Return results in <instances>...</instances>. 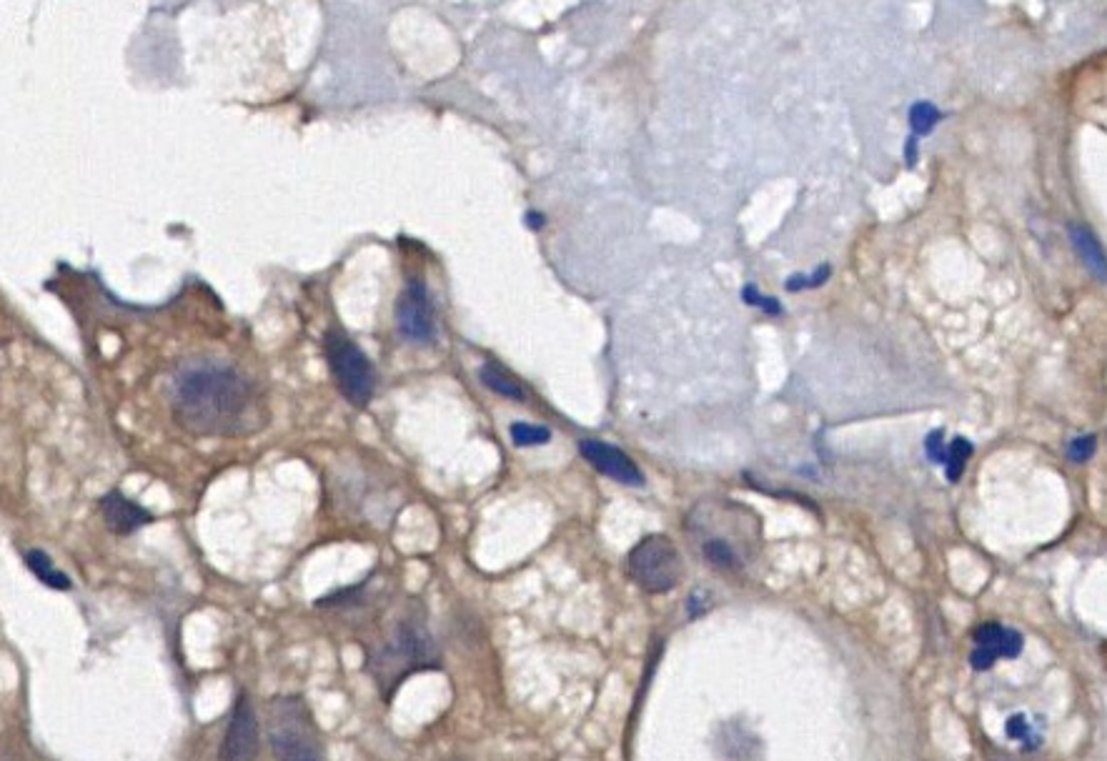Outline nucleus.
Segmentation results:
<instances>
[{
	"instance_id": "20e7f679",
	"label": "nucleus",
	"mask_w": 1107,
	"mask_h": 761,
	"mask_svg": "<svg viewBox=\"0 0 1107 761\" xmlns=\"http://www.w3.org/2000/svg\"><path fill=\"white\" fill-rule=\"evenodd\" d=\"M324 348L341 396L356 409H366L376 391V368L371 358L341 331L326 333Z\"/></svg>"
},
{
	"instance_id": "1a4fd4ad",
	"label": "nucleus",
	"mask_w": 1107,
	"mask_h": 761,
	"mask_svg": "<svg viewBox=\"0 0 1107 761\" xmlns=\"http://www.w3.org/2000/svg\"><path fill=\"white\" fill-rule=\"evenodd\" d=\"M579 451H582V456L594 466V469L602 471V474L609 476V479L627 486H644L642 471H639L637 464H634L622 449H617V446H609L597 439H584L582 444H579Z\"/></svg>"
},
{
	"instance_id": "b1692460",
	"label": "nucleus",
	"mask_w": 1107,
	"mask_h": 761,
	"mask_svg": "<svg viewBox=\"0 0 1107 761\" xmlns=\"http://www.w3.org/2000/svg\"><path fill=\"white\" fill-rule=\"evenodd\" d=\"M459 761H464V759H459Z\"/></svg>"
},
{
	"instance_id": "f8f14e48",
	"label": "nucleus",
	"mask_w": 1107,
	"mask_h": 761,
	"mask_svg": "<svg viewBox=\"0 0 1107 761\" xmlns=\"http://www.w3.org/2000/svg\"><path fill=\"white\" fill-rule=\"evenodd\" d=\"M26 566L33 571V574H36L38 581H43V584L51 586V589H56V591H71L73 589V581L68 579L66 571L58 569V566L53 564V559L46 554V551H41V549L26 551Z\"/></svg>"
},
{
	"instance_id": "9d476101",
	"label": "nucleus",
	"mask_w": 1107,
	"mask_h": 761,
	"mask_svg": "<svg viewBox=\"0 0 1107 761\" xmlns=\"http://www.w3.org/2000/svg\"><path fill=\"white\" fill-rule=\"evenodd\" d=\"M101 514L106 521L108 529L116 536H128L133 531H138L141 526L151 524L153 516L151 511H146L143 506H138L136 501L126 499L121 491H111L101 499Z\"/></svg>"
},
{
	"instance_id": "dca6fc26",
	"label": "nucleus",
	"mask_w": 1107,
	"mask_h": 761,
	"mask_svg": "<svg viewBox=\"0 0 1107 761\" xmlns=\"http://www.w3.org/2000/svg\"><path fill=\"white\" fill-rule=\"evenodd\" d=\"M942 113L937 111V106H932V103L927 101H920L915 103V106L910 108V126L912 131H915V136H927V133H932V128L940 123Z\"/></svg>"
},
{
	"instance_id": "f3484780",
	"label": "nucleus",
	"mask_w": 1107,
	"mask_h": 761,
	"mask_svg": "<svg viewBox=\"0 0 1107 761\" xmlns=\"http://www.w3.org/2000/svg\"><path fill=\"white\" fill-rule=\"evenodd\" d=\"M511 441H514L516 446H544L549 444L551 439V431L546 429V426H534V424H524V421H519V424H511Z\"/></svg>"
},
{
	"instance_id": "423d86ee",
	"label": "nucleus",
	"mask_w": 1107,
	"mask_h": 761,
	"mask_svg": "<svg viewBox=\"0 0 1107 761\" xmlns=\"http://www.w3.org/2000/svg\"><path fill=\"white\" fill-rule=\"evenodd\" d=\"M258 751H261V726H258L251 696L241 691L233 701L231 719H228L226 734L218 749V761H256Z\"/></svg>"
},
{
	"instance_id": "2eb2a0df",
	"label": "nucleus",
	"mask_w": 1107,
	"mask_h": 761,
	"mask_svg": "<svg viewBox=\"0 0 1107 761\" xmlns=\"http://www.w3.org/2000/svg\"><path fill=\"white\" fill-rule=\"evenodd\" d=\"M972 456V444L967 439H962V436H957V439H952V444L947 446V461H945V471H947V479L950 481H960L962 471H965L967 461H970Z\"/></svg>"
},
{
	"instance_id": "6e6552de",
	"label": "nucleus",
	"mask_w": 1107,
	"mask_h": 761,
	"mask_svg": "<svg viewBox=\"0 0 1107 761\" xmlns=\"http://www.w3.org/2000/svg\"><path fill=\"white\" fill-rule=\"evenodd\" d=\"M1022 651V636L1020 631L1007 629L1002 624H982L975 631V651H972L970 661L975 669L985 671L990 666H995L997 659H1015Z\"/></svg>"
},
{
	"instance_id": "39448f33",
	"label": "nucleus",
	"mask_w": 1107,
	"mask_h": 761,
	"mask_svg": "<svg viewBox=\"0 0 1107 761\" xmlns=\"http://www.w3.org/2000/svg\"><path fill=\"white\" fill-rule=\"evenodd\" d=\"M629 574L649 594H667L684 579L682 554L667 536L652 534L629 551Z\"/></svg>"
},
{
	"instance_id": "412c9836",
	"label": "nucleus",
	"mask_w": 1107,
	"mask_h": 761,
	"mask_svg": "<svg viewBox=\"0 0 1107 761\" xmlns=\"http://www.w3.org/2000/svg\"><path fill=\"white\" fill-rule=\"evenodd\" d=\"M925 451H927V456H930V461H935V464H945V461H947V446H945V441H942V431H932V434L927 436Z\"/></svg>"
},
{
	"instance_id": "f03ea898",
	"label": "nucleus",
	"mask_w": 1107,
	"mask_h": 761,
	"mask_svg": "<svg viewBox=\"0 0 1107 761\" xmlns=\"http://www.w3.org/2000/svg\"><path fill=\"white\" fill-rule=\"evenodd\" d=\"M366 674L374 679L381 699L391 701L411 674L439 669V649L429 634L421 609H406L396 616L386 631L371 634L364 641Z\"/></svg>"
},
{
	"instance_id": "7ed1b4c3",
	"label": "nucleus",
	"mask_w": 1107,
	"mask_h": 761,
	"mask_svg": "<svg viewBox=\"0 0 1107 761\" xmlns=\"http://www.w3.org/2000/svg\"><path fill=\"white\" fill-rule=\"evenodd\" d=\"M268 739L276 761H329L314 714L299 694L268 701Z\"/></svg>"
},
{
	"instance_id": "4468645a",
	"label": "nucleus",
	"mask_w": 1107,
	"mask_h": 761,
	"mask_svg": "<svg viewBox=\"0 0 1107 761\" xmlns=\"http://www.w3.org/2000/svg\"><path fill=\"white\" fill-rule=\"evenodd\" d=\"M702 551H704V559H707L712 566H717V569L732 571V569H737V566H739V556H737V551L732 549V544H729V541L709 539V541H704Z\"/></svg>"
},
{
	"instance_id": "aec40b11",
	"label": "nucleus",
	"mask_w": 1107,
	"mask_h": 761,
	"mask_svg": "<svg viewBox=\"0 0 1107 761\" xmlns=\"http://www.w3.org/2000/svg\"><path fill=\"white\" fill-rule=\"evenodd\" d=\"M742 296H744V301H747V303H749V306H759V308H764V311H767V313H772V316H777V313H779V311H782V308H779V303H777V301H774V298H767V296H762V293H759V291H757V286H747V288H744V293H742Z\"/></svg>"
},
{
	"instance_id": "9b49d317",
	"label": "nucleus",
	"mask_w": 1107,
	"mask_h": 761,
	"mask_svg": "<svg viewBox=\"0 0 1107 761\" xmlns=\"http://www.w3.org/2000/svg\"><path fill=\"white\" fill-rule=\"evenodd\" d=\"M1070 238L1072 246H1075L1077 256L1082 258V263L1087 266V271L1097 278V281L1107 283V256L1102 251L1100 241L1092 236L1090 228L1085 226H1070Z\"/></svg>"
},
{
	"instance_id": "f257e3e1",
	"label": "nucleus",
	"mask_w": 1107,
	"mask_h": 761,
	"mask_svg": "<svg viewBox=\"0 0 1107 761\" xmlns=\"http://www.w3.org/2000/svg\"><path fill=\"white\" fill-rule=\"evenodd\" d=\"M173 419L196 436H243L263 426L261 394L238 368L191 363L173 381Z\"/></svg>"
},
{
	"instance_id": "a211bd4d",
	"label": "nucleus",
	"mask_w": 1107,
	"mask_h": 761,
	"mask_svg": "<svg viewBox=\"0 0 1107 761\" xmlns=\"http://www.w3.org/2000/svg\"><path fill=\"white\" fill-rule=\"evenodd\" d=\"M1095 449H1097L1095 436H1080V439L1070 441V446H1067V456H1070L1075 464H1085V461L1095 454Z\"/></svg>"
},
{
	"instance_id": "6ab92c4d",
	"label": "nucleus",
	"mask_w": 1107,
	"mask_h": 761,
	"mask_svg": "<svg viewBox=\"0 0 1107 761\" xmlns=\"http://www.w3.org/2000/svg\"><path fill=\"white\" fill-rule=\"evenodd\" d=\"M829 273H832V268L822 266L819 271H814L812 276H792L787 281V291H802V288L822 286V283L829 278Z\"/></svg>"
},
{
	"instance_id": "5701e85b",
	"label": "nucleus",
	"mask_w": 1107,
	"mask_h": 761,
	"mask_svg": "<svg viewBox=\"0 0 1107 761\" xmlns=\"http://www.w3.org/2000/svg\"><path fill=\"white\" fill-rule=\"evenodd\" d=\"M526 223H529L531 228H541L544 226V216H541V213H529V216H526Z\"/></svg>"
},
{
	"instance_id": "0eeeda50",
	"label": "nucleus",
	"mask_w": 1107,
	"mask_h": 761,
	"mask_svg": "<svg viewBox=\"0 0 1107 761\" xmlns=\"http://www.w3.org/2000/svg\"><path fill=\"white\" fill-rule=\"evenodd\" d=\"M396 323L406 341L426 346L436 338V308L429 288L421 281H409L396 303Z\"/></svg>"
},
{
	"instance_id": "4be33fe9",
	"label": "nucleus",
	"mask_w": 1107,
	"mask_h": 761,
	"mask_svg": "<svg viewBox=\"0 0 1107 761\" xmlns=\"http://www.w3.org/2000/svg\"><path fill=\"white\" fill-rule=\"evenodd\" d=\"M917 156H920V146H917V136H910L905 143V161L907 166H915L917 163Z\"/></svg>"
},
{
	"instance_id": "ddd939ff",
	"label": "nucleus",
	"mask_w": 1107,
	"mask_h": 761,
	"mask_svg": "<svg viewBox=\"0 0 1107 761\" xmlns=\"http://www.w3.org/2000/svg\"><path fill=\"white\" fill-rule=\"evenodd\" d=\"M479 378L486 389L504 396V399H514V401L524 399V389L519 386V381H516L511 373H506L501 366H496V363H484V366L479 368Z\"/></svg>"
}]
</instances>
